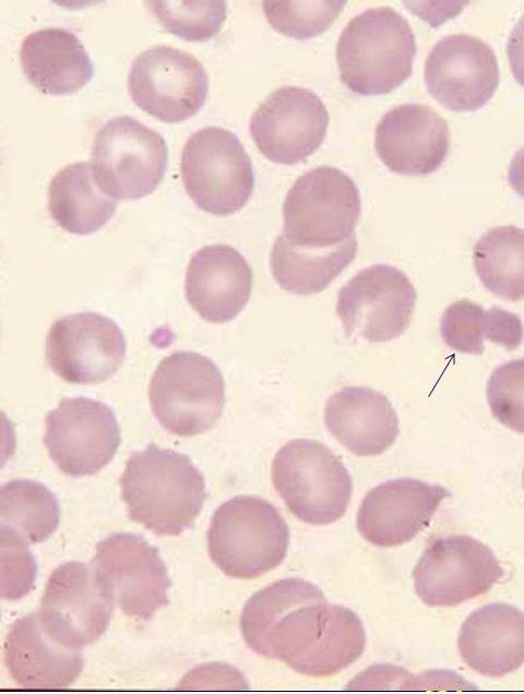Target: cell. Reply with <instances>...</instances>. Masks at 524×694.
Here are the masks:
<instances>
[{"label": "cell", "instance_id": "32", "mask_svg": "<svg viewBox=\"0 0 524 694\" xmlns=\"http://www.w3.org/2000/svg\"><path fill=\"white\" fill-rule=\"evenodd\" d=\"M148 5L165 29L188 41L215 36L227 13L225 1H150Z\"/></svg>", "mask_w": 524, "mask_h": 694}, {"label": "cell", "instance_id": "8", "mask_svg": "<svg viewBox=\"0 0 524 694\" xmlns=\"http://www.w3.org/2000/svg\"><path fill=\"white\" fill-rule=\"evenodd\" d=\"M180 171L194 204L217 216L240 211L254 188L249 155L235 133L219 127L203 128L187 140Z\"/></svg>", "mask_w": 524, "mask_h": 694}, {"label": "cell", "instance_id": "36", "mask_svg": "<svg viewBox=\"0 0 524 694\" xmlns=\"http://www.w3.org/2000/svg\"><path fill=\"white\" fill-rule=\"evenodd\" d=\"M181 689H200V686H223L224 689L245 690L249 684L235 668L210 663L190 671L179 683Z\"/></svg>", "mask_w": 524, "mask_h": 694}, {"label": "cell", "instance_id": "31", "mask_svg": "<svg viewBox=\"0 0 524 694\" xmlns=\"http://www.w3.org/2000/svg\"><path fill=\"white\" fill-rule=\"evenodd\" d=\"M366 647V632L350 609L332 605L324 634L315 647L291 669L309 677L333 675L355 662Z\"/></svg>", "mask_w": 524, "mask_h": 694}, {"label": "cell", "instance_id": "20", "mask_svg": "<svg viewBox=\"0 0 524 694\" xmlns=\"http://www.w3.org/2000/svg\"><path fill=\"white\" fill-rule=\"evenodd\" d=\"M380 160L403 176H427L444 163L450 130L443 117L420 104L396 106L383 115L374 132Z\"/></svg>", "mask_w": 524, "mask_h": 694}, {"label": "cell", "instance_id": "13", "mask_svg": "<svg viewBox=\"0 0 524 694\" xmlns=\"http://www.w3.org/2000/svg\"><path fill=\"white\" fill-rule=\"evenodd\" d=\"M128 91L141 110L163 122L176 123L202 108L209 80L202 63L191 53L154 46L134 58Z\"/></svg>", "mask_w": 524, "mask_h": 694}, {"label": "cell", "instance_id": "14", "mask_svg": "<svg viewBox=\"0 0 524 694\" xmlns=\"http://www.w3.org/2000/svg\"><path fill=\"white\" fill-rule=\"evenodd\" d=\"M92 566L128 617L150 620L169 602L171 581L157 548L142 536L111 534L96 546Z\"/></svg>", "mask_w": 524, "mask_h": 694}, {"label": "cell", "instance_id": "27", "mask_svg": "<svg viewBox=\"0 0 524 694\" xmlns=\"http://www.w3.org/2000/svg\"><path fill=\"white\" fill-rule=\"evenodd\" d=\"M358 250L356 235L326 249L290 243L282 234L274 241L270 266L275 282L286 291L313 295L323 291L349 265Z\"/></svg>", "mask_w": 524, "mask_h": 694}, {"label": "cell", "instance_id": "29", "mask_svg": "<svg viewBox=\"0 0 524 694\" xmlns=\"http://www.w3.org/2000/svg\"><path fill=\"white\" fill-rule=\"evenodd\" d=\"M473 263L490 292L509 301L524 299V229L507 225L488 230L474 246Z\"/></svg>", "mask_w": 524, "mask_h": 694}, {"label": "cell", "instance_id": "10", "mask_svg": "<svg viewBox=\"0 0 524 694\" xmlns=\"http://www.w3.org/2000/svg\"><path fill=\"white\" fill-rule=\"evenodd\" d=\"M114 606L111 594L93 566L72 561L50 574L37 614L56 642L82 649L106 632Z\"/></svg>", "mask_w": 524, "mask_h": 694}, {"label": "cell", "instance_id": "15", "mask_svg": "<svg viewBox=\"0 0 524 694\" xmlns=\"http://www.w3.org/2000/svg\"><path fill=\"white\" fill-rule=\"evenodd\" d=\"M44 444L56 466L71 477L91 476L104 468L120 444L112 409L86 397L59 402L45 419Z\"/></svg>", "mask_w": 524, "mask_h": 694}, {"label": "cell", "instance_id": "3", "mask_svg": "<svg viewBox=\"0 0 524 694\" xmlns=\"http://www.w3.org/2000/svg\"><path fill=\"white\" fill-rule=\"evenodd\" d=\"M416 50L413 29L401 13L390 7L367 9L340 35V79L358 95L389 94L412 75Z\"/></svg>", "mask_w": 524, "mask_h": 694}, {"label": "cell", "instance_id": "21", "mask_svg": "<svg viewBox=\"0 0 524 694\" xmlns=\"http://www.w3.org/2000/svg\"><path fill=\"white\" fill-rule=\"evenodd\" d=\"M186 298L211 323L235 319L248 303L252 271L245 256L227 244H211L190 259L184 280Z\"/></svg>", "mask_w": 524, "mask_h": 694}, {"label": "cell", "instance_id": "33", "mask_svg": "<svg viewBox=\"0 0 524 694\" xmlns=\"http://www.w3.org/2000/svg\"><path fill=\"white\" fill-rule=\"evenodd\" d=\"M346 1H263L270 25L281 34L308 39L324 33Z\"/></svg>", "mask_w": 524, "mask_h": 694}, {"label": "cell", "instance_id": "24", "mask_svg": "<svg viewBox=\"0 0 524 694\" xmlns=\"http://www.w3.org/2000/svg\"><path fill=\"white\" fill-rule=\"evenodd\" d=\"M330 433L357 456H376L396 441L398 418L382 393L366 386H345L324 407Z\"/></svg>", "mask_w": 524, "mask_h": 694}, {"label": "cell", "instance_id": "38", "mask_svg": "<svg viewBox=\"0 0 524 694\" xmlns=\"http://www.w3.org/2000/svg\"><path fill=\"white\" fill-rule=\"evenodd\" d=\"M508 181L511 188L524 199V147L520 148L511 159Z\"/></svg>", "mask_w": 524, "mask_h": 694}, {"label": "cell", "instance_id": "28", "mask_svg": "<svg viewBox=\"0 0 524 694\" xmlns=\"http://www.w3.org/2000/svg\"><path fill=\"white\" fill-rule=\"evenodd\" d=\"M440 334L450 348L464 354L481 355L486 339L514 350L522 344L524 330L519 315L498 307L485 310L481 306L463 299L444 310Z\"/></svg>", "mask_w": 524, "mask_h": 694}, {"label": "cell", "instance_id": "25", "mask_svg": "<svg viewBox=\"0 0 524 694\" xmlns=\"http://www.w3.org/2000/svg\"><path fill=\"white\" fill-rule=\"evenodd\" d=\"M20 60L26 79L46 95L73 94L94 74L85 47L64 28L47 27L27 35L22 41Z\"/></svg>", "mask_w": 524, "mask_h": 694}, {"label": "cell", "instance_id": "6", "mask_svg": "<svg viewBox=\"0 0 524 694\" xmlns=\"http://www.w3.org/2000/svg\"><path fill=\"white\" fill-rule=\"evenodd\" d=\"M361 199L354 180L332 166H320L300 176L283 204L282 235L293 244L326 249L355 234Z\"/></svg>", "mask_w": 524, "mask_h": 694}, {"label": "cell", "instance_id": "12", "mask_svg": "<svg viewBox=\"0 0 524 694\" xmlns=\"http://www.w3.org/2000/svg\"><path fill=\"white\" fill-rule=\"evenodd\" d=\"M504 575L492 550L467 535L432 541L413 571L414 588L430 607H453L480 596Z\"/></svg>", "mask_w": 524, "mask_h": 694}, {"label": "cell", "instance_id": "5", "mask_svg": "<svg viewBox=\"0 0 524 694\" xmlns=\"http://www.w3.org/2000/svg\"><path fill=\"white\" fill-rule=\"evenodd\" d=\"M272 482L288 510L301 522L327 525L346 512L352 477L324 444L295 439L283 445L272 463Z\"/></svg>", "mask_w": 524, "mask_h": 694}, {"label": "cell", "instance_id": "4", "mask_svg": "<svg viewBox=\"0 0 524 694\" xmlns=\"http://www.w3.org/2000/svg\"><path fill=\"white\" fill-rule=\"evenodd\" d=\"M206 538L209 554L224 574L249 579L284 561L289 528L266 500L237 495L216 508Z\"/></svg>", "mask_w": 524, "mask_h": 694}, {"label": "cell", "instance_id": "18", "mask_svg": "<svg viewBox=\"0 0 524 694\" xmlns=\"http://www.w3.org/2000/svg\"><path fill=\"white\" fill-rule=\"evenodd\" d=\"M428 93L444 108L475 111L484 107L500 82L498 59L492 48L481 39L465 35H449L439 40L425 63Z\"/></svg>", "mask_w": 524, "mask_h": 694}, {"label": "cell", "instance_id": "7", "mask_svg": "<svg viewBox=\"0 0 524 694\" xmlns=\"http://www.w3.org/2000/svg\"><path fill=\"white\" fill-rule=\"evenodd\" d=\"M148 399L163 428L179 436H192L210 430L222 416L225 383L206 356L176 351L155 369Z\"/></svg>", "mask_w": 524, "mask_h": 694}, {"label": "cell", "instance_id": "26", "mask_svg": "<svg viewBox=\"0 0 524 694\" xmlns=\"http://www.w3.org/2000/svg\"><path fill=\"white\" fill-rule=\"evenodd\" d=\"M118 200L105 192L91 163L67 165L48 187V211L63 230L90 235L103 228L114 216Z\"/></svg>", "mask_w": 524, "mask_h": 694}, {"label": "cell", "instance_id": "16", "mask_svg": "<svg viewBox=\"0 0 524 694\" xmlns=\"http://www.w3.org/2000/svg\"><path fill=\"white\" fill-rule=\"evenodd\" d=\"M124 335L110 318L79 312L56 320L46 337V360L62 380L97 384L110 379L122 364Z\"/></svg>", "mask_w": 524, "mask_h": 694}, {"label": "cell", "instance_id": "30", "mask_svg": "<svg viewBox=\"0 0 524 694\" xmlns=\"http://www.w3.org/2000/svg\"><path fill=\"white\" fill-rule=\"evenodd\" d=\"M59 519V501L43 483L14 479L2 484L0 529L11 530L28 543H39L55 533Z\"/></svg>", "mask_w": 524, "mask_h": 694}, {"label": "cell", "instance_id": "17", "mask_svg": "<svg viewBox=\"0 0 524 694\" xmlns=\"http://www.w3.org/2000/svg\"><path fill=\"white\" fill-rule=\"evenodd\" d=\"M329 112L308 88L283 86L273 91L250 119V134L270 160L294 165L306 160L323 143Z\"/></svg>", "mask_w": 524, "mask_h": 694}, {"label": "cell", "instance_id": "35", "mask_svg": "<svg viewBox=\"0 0 524 694\" xmlns=\"http://www.w3.org/2000/svg\"><path fill=\"white\" fill-rule=\"evenodd\" d=\"M1 596L17 600L28 594L37 577V563L28 542L15 533L0 529Z\"/></svg>", "mask_w": 524, "mask_h": 694}, {"label": "cell", "instance_id": "9", "mask_svg": "<svg viewBox=\"0 0 524 694\" xmlns=\"http://www.w3.org/2000/svg\"><path fill=\"white\" fill-rule=\"evenodd\" d=\"M91 156L102 189L124 201L151 194L163 180L168 164L164 137L130 116L112 118L100 127Z\"/></svg>", "mask_w": 524, "mask_h": 694}, {"label": "cell", "instance_id": "22", "mask_svg": "<svg viewBox=\"0 0 524 694\" xmlns=\"http://www.w3.org/2000/svg\"><path fill=\"white\" fill-rule=\"evenodd\" d=\"M4 662L14 682L26 689L67 687L84 667L80 649L56 642L37 612L12 623L4 642Z\"/></svg>", "mask_w": 524, "mask_h": 694}, {"label": "cell", "instance_id": "23", "mask_svg": "<svg viewBox=\"0 0 524 694\" xmlns=\"http://www.w3.org/2000/svg\"><path fill=\"white\" fill-rule=\"evenodd\" d=\"M457 647L464 662L483 675L498 678L519 669L524 663V613L503 602L476 609L461 626Z\"/></svg>", "mask_w": 524, "mask_h": 694}, {"label": "cell", "instance_id": "37", "mask_svg": "<svg viewBox=\"0 0 524 694\" xmlns=\"http://www.w3.org/2000/svg\"><path fill=\"white\" fill-rule=\"evenodd\" d=\"M507 55L515 81L524 87V15L510 33Z\"/></svg>", "mask_w": 524, "mask_h": 694}, {"label": "cell", "instance_id": "19", "mask_svg": "<svg viewBox=\"0 0 524 694\" xmlns=\"http://www.w3.org/2000/svg\"><path fill=\"white\" fill-rule=\"evenodd\" d=\"M451 492L414 478H398L371 489L358 508L356 526L368 542L391 548L414 539L427 528Z\"/></svg>", "mask_w": 524, "mask_h": 694}, {"label": "cell", "instance_id": "2", "mask_svg": "<svg viewBox=\"0 0 524 694\" xmlns=\"http://www.w3.org/2000/svg\"><path fill=\"white\" fill-rule=\"evenodd\" d=\"M332 613L323 591L301 578H284L245 603L240 630L248 647L293 668L319 643Z\"/></svg>", "mask_w": 524, "mask_h": 694}, {"label": "cell", "instance_id": "1", "mask_svg": "<svg viewBox=\"0 0 524 694\" xmlns=\"http://www.w3.org/2000/svg\"><path fill=\"white\" fill-rule=\"evenodd\" d=\"M120 487L129 518L157 536L190 528L206 500L204 477L191 459L155 444L130 455Z\"/></svg>", "mask_w": 524, "mask_h": 694}, {"label": "cell", "instance_id": "39", "mask_svg": "<svg viewBox=\"0 0 524 694\" xmlns=\"http://www.w3.org/2000/svg\"><path fill=\"white\" fill-rule=\"evenodd\" d=\"M522 482H523V488H524V470H523V478H522Z\"/></svg>", "mask_w": 524, "mask_h": 694}, {"label": "cell", "instance_id": "11", "mask_svg": "<svg viewBox=\"0 0 524 694\" xmlns=\"http://www.w3.org/2000/svg\"><path fill=\"white\" fill-rule=\"evenodd\" d=\"M417 294L398 268L374 264L359 271L338 291L336 313L345 334L385 343L408 327Z\"/></svg>", "mask_w": 524, "mask_h": 694}, {"label": "cell", "instance_id": "34", "mask_svg": "<svg viewBox=\"0 0 524 694\" xmlns=\"http://www.w3.org/2000/svg\"><path fill=\"white\" fill-rule=\"evenodd\" d=\"M486 396L498 421L524 433V357L504 362L491 372Z\"/></svg>", "mask_w": 524, "mask_h": 694}]
</instances>
